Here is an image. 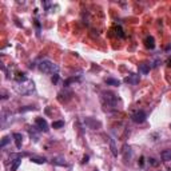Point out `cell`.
<instances>
[{"label":"cell","mask_w":171,"mask_h":171,"mask_svg":"<svg viewBox=\"0 0 171 171\" xmlns=\"http://www.w3.org/2000/svg\"><path fill=\"white\" fill-rule=\"evenodd\" d=\"M144 46L148 48V50H154L155 48V39L152 36H146L144 39Z\"/></svg>","instance_id":"10"},{"label":"cell","mask_w":171,"mask_h":171,"mask_svg":"<svg viewBox=\"0 0 171 171\" xmlns=\"http://www.w3.org/2000/svg\"><path fill=\"white\" fill-rule=\"evenodd\" d=\"M12 138L15 139V144H16V148L20 150L22 148V144H23V136H22V134H19V132H15L14 135H12Z\"/></svg>","instance_id":"9"},{"label":"cell","mask_w":171,"mask_h":171,"mask_svg":"<svg viewBox=\"0 0 171 171\" xmlns=\"http://www.w3.org/2000/svg\"><path fill=\"white\" fill-rule=\"evenodd\" d=\"M58 80H59V75H58V74H55L54 76H52V83H55V84H56V83H58Z\"/></svg>","instance_id":"20"},{"label":"cell","mask_w":171,"mask_h":171,"mask_svg":"<svg viewBox=\"0 0 171 171\" xmlns=\"http://www.w3.org/2000/svg\"><path fill=\"white\" fill-rule=\"evenodd\" d=\"M161 158L163 162H170L171 161V150H165V151H162Z\"/></svg>","instance_id":"13"},{"label":"cell","mask_w":171,"mask_h":171,"mask_svg":"<svg viewBox=\"0 0 171 171\" xmlns=\"http://www.w3.org/2000/svg\"><path fill=\"white\" fill-rule=\"evenodd\" d=\"M100 99H102V103H103L106 110H110V108L116 110L118 108V102H119V99H118V96L115 94L104 91V92H102Z\"/></svg>","instance_id":"1"},{"label":"cell","mask_w":171,"mask_h":171,"mask_svg":"<svg viewBox=\"0 0 171 171\" xmlns=\"http://www.w3.org/2000/svg\"><path fill=\"white\" fill-rule=\"evenodd\" d=\"M36 107L35 106H27L26 108H20L19 110V112H26V111H35Z\"/></svg>","instance_id":"19"},{"label":"cell","mask_w":171,"mask_h":171,"mask_svg":"<svg viewBox=\"0 0 171 171\" xmlns=\"http://www.w3.org/2000/svg\"><path fill=\"white\" fill-rule=\"evenodd\" d=\"M104 83L107 86H114V87H118L120 84V82L118 79H114V78H106L104 79Z\"/></svg>","instance_id":"14"},{"label":"cell","mask_w":171,"mask_h":171,"mask_svg":"<svg viewBox=\"0 0 171 171\" xmlns=\"http://www.w3.org/2000/svg\"><path fill=\"white\" fill-rule=\"evenodd\" d=\"M64 126V122L63 120H55L52 122V128H62Z\"/></svg>","instance_id":"15"},{"label":"cell","mask_w":171,"mask_h":171,"mask_svg":"<svg viewBox=\"0 0 171 171\" xmlns=\"http://www.w3.org/2000/svg\"><path fill=\"white\" fill-rule=\"evenodd\" d=\"M88 159H90V158H88V155H86V156L83 158V161H82V165H84V163H87V162H88Z\"/></svg>","instance_id":"22"},{"label":"cell","mask_w":171,"mask_h":171,"mask_svg":"<svg viewBox=\"0 0 171 171\" xmlns=\"http://www.w3.org/2000/svg\"><path fill=\"white\" fill-rule=\"evenodd\" d=\"M110 146H111V151L114 155H118V151H116V147H115V142H114V139H110Z\"/></svg>","instance_id":"18"},{"label":"cell","mask_w":171,"mask_h":171,"mask_svg":"<svg viewBox=\"0 0 171 171\" xmlns=\"http://www.w3.org/2000/svg\"><path fill=\"white\" fill-rule=\"evenodd\" d=\"M22 154H18V155H12V158H15L14 161H12V166H11V171H16L19 169L20 163H22Z\"/></svg>","instance_id":"7"},{"label":"cell","mask_w":171,"mask_h":171,"mask_svg":"<svg viewBox=\"0 0 171 171\" xmlns=\"http://www.w3.org/2000/svg\"><path fill=\"white\" fill-rule=\"evenodd\" d=\"M131 119L132 122H135V123H143V122H146V119H147V114H146L144 111H136V112H134L132 115H131Z\"/></svg>","instance_id":"5"},{"label":"cell","mask_w":171,"mask_h":171,"mask_svg":"<svg viewBox=\"0 0 171 171\" xmlns=\"http://www.w3.org/2000/svg\"><path fill=\"white\" fill-rule=\"evenodd\" d=\"M10 142H11V138H10V136H4V138H3V140H2V143H0V147L4 148L8 143H10Z\"/></svg>","instance_id":"17"},{"label":"cell","mask_w":171,"mask_h":171,"mask_svg":"<svg viewBox=\"0 0 171 171\" xmlns=\"http://www.w3.org/2000/svg\"><path fill=\"white\" fill-rule=\"evenodd\" d=\"M35 128H38L39 131H42V132H48V131H50L47 120L43 119V118H36V119H35Z\"/></svg>","instance_id":"4"},{"label":"cell","mask_w":171,"mask_h":171,"mask_svg":"<svg viewBox=\"0 0 171 171\" xmlns=\"http://www.w3.org/2000/svg\"><path fill=\"white\" fill-rule=\"evenodd\" d=\"M169 63H170V66H171V58H170V60H169Z\"/></svg>","instance_id":"23"},{"label":"cell","mask_w":171,"mask_h":171,"mask_svg":"<svg viewBox=\"0 0 171 171\" xmlns=\"http://www.w3.org/2000/svg\"><path fill=\"white\" fill-rule=\"evenodd\" d=\"M139 72L140 74H143V75H147L148 72H150V68H151V66L150 64H147V63H142V64H139Z\"/></svg>","instance_id":"11"},{"label":"cell","mask_w":171,"mask_h":171,"mask_svg":"<svg viewBox=\"0 0 171 171\" xmlns=\"http://www.w3.org/2000/svg\"><path fill=\"white\" fill-rule=\"evenodd\" d=\"M95 171H98V170H95Z\"/></svg>","instance_id":"24"},{"label":"cell","mask_w":171,"mask_h":171,"mask_svg":"<svg viewBox=\"0 0 171 171\" xmlns=\"http://www.w3.org/2000/svg\"><path fill=\"white\" fill-rule=\"evenodd\" d=\"M115 34H116V36H119V38H124V32H123V30H122L120 26L115 27Z\"/></svg>","instance_id":"16"},{"label":"cell","mask_w":171,"mask_h":171,"mask_svg":"<svg viewBox=\"0 0 171 171\" xmlns=\"http://www.w3.org/2000/svg\"><path fill=\"white\" fill-rule=\"evenodd\" d=\"M38 68L40 70V72L47 75H55L59 72V67L54 62H51V60H42L38 64Z\"/></svg>","instance_id":"2"},{"label":"cell","mask_w":171,"mask_h":171,"mask_svg":"<svg viewBox=\"0 0 171 171\" xmlns=\"http://www.w3.org/2000/svg\"><path fill=\"white\" fill-rule=\"evenodd\" d=\"M31 162L34 163H38V165H44L47 162V159L44 156H36V155H32L31 156Z\"/></svg>","instance_id":"12"},{"label":"cell","mask_w":171,"mask_h":171,"mask_svg":"<svg viewBox=\"0 0 171 171\" xmlns=\"http://www.w3.org/2000/svg\"><path fill=\"white\" fill-rule=\"evenodd\" d=\"M139 75H136V74H130L128 76H126L124 78V83H127V84H138L139 83Z\"/></svg>","instance_id":"6"},{"label":"cell","mask_w":171,"mask_h":171,"mask_svg":"<svg viewBox=\"0 0 171 171\" xmlns=\"http://www.w3.org/2000/svg\"><path fill=\"white\" fill-rule=\"evenodd\" d=\"M148 161H150V163H151L152 166H158V165H159V162H155L156 159H154V158H150Z\"/></svg>","instance_id":"21"},{"label":"cell","mask_w":171,"mask_h":171,"mask_svg":"<svg viewBox=\"0 0 171 171\" xmlns=\"http://www.w3.org/2000/svg\"><path fill=\"white\" fill-rule=\"evenodd\" d=\"M52 165H55V166H62V167H68V165L66 161H64V158L62 156H56V158H52Z\"/></svg>","instance_id":"8"},{"label":"cell","mask_w":171,"mask_h":171,"mask_svg":"<svg viewBox=\"0 0 171 171\" xmlns=\"http://www.w3.org/2000/svg\"><path fill=\"white\" fill-rule=\"evenodd\" d=\"M15 88H16V91H18V94H22V95H30V94L34 92L35 84H34V82H32V80L27 79L26 82L18 83Z\"/></svg>","instance_id":"3"}]
</instances>
